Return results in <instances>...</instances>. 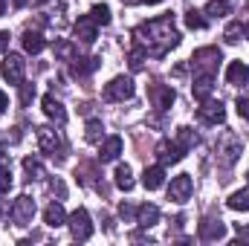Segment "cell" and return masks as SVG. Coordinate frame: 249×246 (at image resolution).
I'll use <instances>...</instances> for the list:
<instances>
[{"label":"cell","mask_w":249,"mask_h":246,"mask_svg":"<svg viewBox=\"0 0 249 246\" xmlns=\"http://www.w3.org/2000/svg\"><path fill=\"white\" fill-rule=\"evenodd\" d=\"M116 185H119L122 191H130V188H133V171H130L127 165H119V168H116Z\"/></svg>","instance_id":"cell-29"},{"label":"cell","mask_w":249,"mask_h":246,"mask_svg":"<svg viewBox=\"0 0 249 246\" xmlns=\"http://www.w3.org/2000/svg\"><path fill=\"white\" fill-rule=\"evenodd\" d=\"M223 38H226V44H238L241 38H247V26H244L241 20H235V23H229V26H226Z\"/></svg>","instance_id":"cell-26"},{"label":"cell","mask_w":249,"mask_h":246,"mask_svg":"<svg viewBox=\"0 0 249 246\" xmlns=\"http://www.w3.org/2000/svg\"><path fill=\"white\" fill-rule=\"evenodd\" d=\"M55 55L64 58V61H72V58H75V47H72L70 41H61V44L55 47Z\"/></svg>","instance_id":"cell-34"},{"label":"cell","mask_w":249,"mask_h":246,"mask_svg":"<svg viewBox=\"0 0 249 246\" xmlns=\"http://www.w3.org/2000/svg\"><path fill=\"white\" fill-rule=\"evenodd\" d=\"M235 244H249V223L247 226L238 223V241H235Z\"/></svg>","instance_id":"cell-37"},{"label":"cell","mask_w":249,"mask_h":246,"mask_svg":"<svg viewBox=\"0 0 249 246\" xmlns=\"http://www.w3.org/2000/svg\"><path fill=\"white\" fill-rule=\"evenodd\" d=\"M229 9H232L229 0H209V3H206V15H209V18H226Z\"/></svg>","instance_id":"cell-25"},{"label":"cell","mask_w":249,"mask_h":246,"mask_svg":"<svg viewBox=\"0 0 249 246\" xmlns=\"http://www.w3.org/2000/svg\"><path fill=\"white\" fill-rule=\"evenodd\" d=\"M9 214H12L15 226H29V223H32V217H35V200H32L29 194L15 197V203H12Z\"/></svg>","instance_id":"cell-5"},{"label":"cell","mask_w":249,"mask_h":246,"mask_svg":"<svg viewBox=\"0 0 249 246\" xmlns=\"http://www.w3.org/2000/svg\"><path fill=\"white\" fill-rule=\"evenodd\" d=\"M23 50L32 53V55H38V53L44 50V38H41L38 32H23Z\"/></svg>","instance_id":"cell-27"},{"label":"cell","mask_w":249,"mask_h":246,"mask_svg":"<svg viewBox=\"0 0 249 246\" xmlns=\"http://www.w3.org/2000/svg\"><path fill=\"white\" fill-rule=\"evenodd\" d=\"M136 223H139L142 229H151V226H157V223H160V209H157L154 203H145V206H139V209H136Z\"/></svg>","instance_id":"cell-16"},{"label":"cell","mask_w":249,"mask_h":246,"mask_svg":"<svg viewBox=\"0 0 249 246\" xmlns=\"http://www.w3.org/2000/svg\"><path fill=\"white\" fill-rule=\"evenodd\" d=\"M191 191H194V183H191V177L188 174H177L171 185H168V200H174V203H186L188 197H191Z\"/></svg>","instance_id":"cell-11"},{"label":"cell","mask_w":249,"mask_h":246,"mask_svg":"<svg viewBox=\"0 0 249 246\" xmlns=\"http://www.w3.org/2000/svg\"><path fill=\"white\" fill-rule=\"evenodd\" d=\"M12 188V168H0V194Z\"/></svg>","instance_id":"cell-35"},{"label":"cell","mask_w":249,"mask_h":246,"mask_svg":"<svg viewBox=\"0 0 249 246\" xmlns=\"http://www.w3.org/2000/svg\"><path fill=\"white\" fill-rule=\"evenodd\" d=\"M133 93H136V87L127 75H116L110 84H105V99L107 102H127V99H133Z\"/></svg>","instance_id":"cell-7"},{"label":"cell","mask_w":249,"mask_h":246,"mask_svg":"<svg viewBox=\"0 0 249 246\" xmlns=\"http://www.w3.org/2000/svg\"><path fill=\"white\" fill-rule=\"evenodd\" d=\"M241 154H244V142L235 133H226L220 139V145H217V162H220V168H232L241 159Z\"/></svg>","instance_id":"cell-4"},{"label":"cell","mask_w":249,"mask_h":246,"mask_svg":"<svg viewBox=\"0 0 249 246\" xmlns=\"http://www.w3.org/2000/svg\"><path fill=\"white\" fill-rule=\"evenodd\" d=\"M139 3H148V6H154V3H162V0H139Z\"/></svg>","instance_id":"cell-44"},{"label":"cell","mask_w":249,"mask_h":246,"mask_svg":"<svg viewBox=\"0 0 249 246\" xmlns=\"http://www.w3.org/2000/svg\"><path fill=\"white\" fill-rule=\"evenodd\" d=\"M20 87H23V96H20V99H23V102H29V99L35 96V84H32V87H29V84H20Z\"/></svg>","instance_id":"cell-38"},{"label":"cell","mask_w":249,"mask_h":246,"mask_svg":"<svg viewBox=\"0 0 249 246\" xmlns=\"http://www.w3.org/2000/svg\"><path fill=\"white\" fill-rule=\"evenodd\" d=\"M119 211H122V217H136V209H130V206H122Z\"/></svg>","instance_id":"cell-41"},{"label":"cell","mask_w":249,"mask_h":246,"mask_svg":"<svg viewBox=\"0 0 249 246\" xmlns=\"http://www.w3.org/2000/svg\"><path fill=\"white\" fill-rule=\"evenodd\" d=\"M133 41H136V47H142L148 55L162 58V55H168V53L180 44V29H177V23H174L171 15H162V18H154V20L136 26Z\"/></svg>","instance_id":"cell-1"},{"label":"cell","mask_w":249,"mask_h":246,"mask_svg":"<svg viewBox=\"0 0 249 246\" xmlns=\"http://www.w3.org/2000/svg\"><path fill=\"white\" fill-rule=\"evenodd\" d=\"M200 241H209V244H214V241H223V235H226V226L220 223V220H214V217H206L203 223H200Z\"/></svg>","instance_id":"cell-14"},{"label":"cell","mask_w":249,"mask_h":246,"mask_svg":"<svg viewBox=\"0 0 249 246\" xmlns=\"http://www.w3.org/2000/svg\"><path fill=\"white\" fill-rule=\"evenodd\" d=\"M23 171H26V180L32 183V180H44V165H41V159H35V157H26L23 159Z\"/></svg>","instance_id":"cell-24"},{"label":"cell","mask_w":249,"mask_h":246,"mask_svg":"<svg viewBox=\"0 0 249 246\" xmlns=\"http://www.w3.org/2000/svg\"><path fill=\"white\" fill-rule=\"evenodd\" d=\"M197 119L206 124H220L226 119V107L220 102H214V99H203V105L197 107Z\"/></svg>","instance_id":"cell-9"},{"label":"cell","mask_w":249,"mask_h":246,"mask_svg":"<svg viewBox=\"0 0 249 246\" xmlns=\"http://www.w3.org/2000/svg\"><path fill=\"white\" fill-rule=\"evenodd\" d=\"M229 209L235 211H249V188H241L229 197Z\"/></svg>","instance_id":"cell-28"},{"label":"cell","mask_w":249,"mask_h":246,"mask_svg":"<svg viewBox=\"0 0 249 246\" xmlns=\"http://www.w3.org/2000/svg\"><path fill=\"white\" fill-rule=\"evenodd\" d=\"M212 87H214V75H203V72H197L194 75V84H191V93H194V99H209L212 96Z\"/></svg>","instance_id":"cell-18"},{"label":"cell","mask_w":249,"mask_h":246,"mask_svg":"<svg viewBox=\"0 0 249 246\" xmlns=\"http://www.w3.org/2000/svg\"><path fill=\"white\" fill-rule=\"evenodd\" d=\"M0 217H3V209H0Z\"/></svg>","instance_id":"cell-47"},{"label":"cell","mask_w":249,"mask_h":246,"mask_svg":"<svg viewBox=\"0 0 249 246\" xmlns=\"http://www.w3.org/2000/svg\"><path fill=\"white\" fill-rule=\"evenodd\" d=\"M0 168H12V157L0 148Z\"/></svg>","instance_id":"cell-39"},{"label":"cell","mask_w":249,"mask_h":246,"mask_svg":"<svg viewBox=\"0 0 249 246\" xmlns=\"http://www.w3.org/2000/svg\"><path fill=\"white\" fill-rule=\"evenodd\" d=\"M90 15H93V20H96V23H102V26H107V23H110V9H107L105 3H96V6L90 9Z\"/></svg>","instance_id":"cell-30"},{"label":"cell","mask_w":249,"mask_h":246,"mask_svg":"<svg viewBox=\"0 0 249 246\" xmlns=\"http://www.w3.org/2000/svg\"><path fill=\"white\" fill-rule=\"evenodd\" d=\"M67 223H70V232H72L75 241H90V238H93V220H90L87 209H75V211L67 217Z\"/></svg>","instance_id":"cell-6"},{"label":"cell","mask_w":249,"mask_h":246,"mask_svg":"<svg viewBox=\"0 0 249 246\" xmlns=\"http://www.w3.org/2000/svg\"><path fill=\"white\" fill-rule=\"evenodd\" d=\"M0 72H3V78H6L9 84H23V72H26V61H23L20 55L9 53V55L3 58V67H0Z\"/></svg>","instance_id":"cell-8"},{"label":"cell","mask_w":249,"mask_h":246,"mask_svg":"<svg viewBox=\"0 0 249 246\" xmlns=\"http://www.w3.org/2000/svg\"><path fill=\"white\" fill-rule=\"evenodd\" d=\"M35 136H38V148H41V154H47L50 159H55V162H61L64 157H67V145H64V136L55 130V127H35Z\"/></svg>","instance_id":"cell-2"},{"label":"cell","mask_w":249,"mask_h":246,"mask_svg":"<svg viewBox=\"0 0 249 246\" xmlns=\"http://www.w3.org/2000/svg\"><path fill=\"white\" fill-rule=\"evenodd\" d=\"M157 157H160V162H162V165H174V162H180V159L186 157V151H183L177 142L162 139V142L157 145Z\"/></svg>","instance_id":"cell-12"},{"label":"cell","mask_w":249,"mask_h":246,"mask_svg":"<svg viewBox=\"0 0 249 246\" xmlns=\"http://www.w3.org/2000/svg\"><path fill=\"white\" fill-rule=\"evenodd\" d=\"M41 105H44V113H47V116H50L55 124L67 122V110H64V105L55 99V96H53V93H47V96L41 99Z\"/></svg>","instance_id":"cell-15"},{"label":"cell","mask_w":249,"mask_h":246,"mask_svg":"<svg viewBox=\"0 0 249 246\" xmlns=\"http://www.w3.org/2000/svg\"><path fill=\"white\" fill-rule=\"evenodd\" d=\"M145 58H148V53H145L142 47H133V50H130V55H127V61H130V70H142Z\"/></svg>","instance_id":"cell-32"},{"label":"cell","mask_w":249,"mask_h":246,"mask_svg":"<svg viewBox=\"0 0 249 246\" xmlns=\"http://www.w3.org/2000/svg\"><path fill=\"white\" fill-rule=\"evenodd\" d=\"M6 107H9V99H6V93L0 90V113H6Z\"/></svg>","instance_id":"cell-42"},{"label":"cell","mask_w":249,"mask_h":246,"mask_svg":"<svg viewBox=\"0 0 249 246\" xmlns=\"http://www.w3.org/2000/svg\"><path fill=\"white\" fill-rule=\"evenodd\" d=\"M235 107H238V116L241 119H249V99H238Z\"/></svg>","instance_id":"cell-36"},{"label":"cell","mask_w":249,"mask_h":246,"mask_svg":"<svg viewBox=\"0 0 249 246\" xmlns=\"http://www.w3.org/2000/svg\"><path fill=\"white\" fill-rule=\"evenodd\" d=\"M72 32H75V38L81 41V44H93L96 41V35H99V23L93 20V15H81L78 20H75V26H72Z\"/></svg>","instance_id":"cell-10"},{"label":"cell","mask_w":249,"mask_h":246,"mask_svg":"<svg viewBox=\"0 0 249 246\" xmlns=\"http://www.w3.org/2000/svg\"><path fill=\"white\" fill-rule=\"evenodd\" d=\"M3 12H6V0H0V15H3Z\"/></svg>","instance_id":"cell-45"},{"label":"cell","mask_w":249,"mask_h":246,"mask_svg":"<svg viewBox=\"0 0 249 246\" xmlns=\"http://www.w3.org/2000/svg\"><path fill=\"white\" fill-rule=\"evenodd\" d=\"M220 61H223V55H220L217 47H200V50H194V55H191L194 75H197V72H203V75H214L217 67H220Z\"/></svg>","instance_id":"cell-3"},{"label":"cell","mask_w":249,"mask_h":246,"mask_svg":"<svg viewBox=\"0 0 249 246\" xmlns=\"http://www.w3.org/2000/svg\"><path fill=\"white\" fill-rule=\"evenodd\" d=\"M165 183V168H162V162L160 165H151V168H145V174H142V185L148 188V191H157V188H162Z\"/></svg>","instance_id":"cell-17"},{"label":"cell","mask_w":249,"mask_h":246,"mask_svg":"<svg viewBox=\"0 0 249 246\" xmlns=\"http://www.w3.org/2000/svg\"><path fill=\"white\" fill-rule=\"evenodd\" d=\"M96 67H99V58H72L70 72H72L75 78H84V75H90Z\"/></svg>","instance_id":"cell-22"},{"label":"cell","mask_w":249,"mask_h":246,"mask_svg":"<svg viewBox=\"0 0 249 246\" xmlns=\"http://www.w3.org/2000/svg\"><path fill=\"white\" fill-rule=\"evenodd\" d=\"M53 191H58V194L64 197V183H58V180H55V183H53Z\"/></svg>","instance_id":"cell-43"},{"label":"cell","mask_w":249,"mask_h":246,"mask_svg":"<svg viewBox=\"0 0 249 246\" xmlns=\"http://www.w3.org/2000/svg\"><path fill=\"white\" fill-rule=\"evenodd\" d=\"M119 154H122V139L119 136H107L105 142H102V162H113V159H119Z\"/></svg>","instance_id":"cell-21"},{"label":"cell","mask_w":249,"mask_h":246,"mask_svg":"<svg viewBox=\"0 0 249 246\" xmlns=\"http://www.w3.org/2000/svg\"><path fill=\"white\" fill-rule=\"evenodd\" d=\"M44 223L53 226V229H58V226L67 223V211H64L61 203H50V206L44 209Z\"/></svg>","instance_id":"cell-20"},{"label":"cell","mask_w":249,"mask_h":246,"mask_svg":"<svg viewBox=\"0 0 249 246\" xmlns=\"http://www.w3.org/2000/svg\"><path fill=\"white\" fill-rule=\"evenodd\" d=\"M174 142H177V145H180L183 151H191V148H194V145L200 142V136H197V133H194L191 127H177V139H174Z\"/></svg>","instance_id":"cell-23"},{"label":"cell","mask_w":249,"mask_h":246,"mask_svg":"<svg viewBox=\"0 0 249 246\" xmlns=\"http://www.w3.org/2000/svg\"><path fill=\"white\" fill-rule=\"evenodd\" d=\"M186 23H188V29H203L206 26V18L197 9H191V12H186Z\"/></svg>","instance_id":"cell-33"},{"label":"cell","mask_w":249,"mask_h":246,"mask_svg":"<svg viewBox=\"0 0 249 246\" xmlns=\"http://www.w3.org/2000/svg\"><path fill=\"white\" fill-rule=\"evenodd\" d=\"M102 130H105V127H102L99 119H90V122H87V133H84V136H87V142H102V136H105Z\"/></svg>","instance_id":"cell-31"},{"label":"cell","mask_w":249,"mask_h":246,"mask_svg":"<svg viewBox=\"0 0 249 246\" xmlns=\"http://www.w3.org/2000/svg\"><path fill=\"white\" fill-rule=\"evenodd\" d=\"M174 99H177V93H174L168 84H154V87H151V102H154L157 110H168V107L174 105Z\"/></svg>","instance_id":"cell-13"},{"label":"cell","mask_w":249,"mask_h":246,"mask_svg":"<svg viewBox=\"0 0 249 246\" xmlns=\"http://www.w3.org/2000/svg\"><path fill=\"white\" fill-rule=\"evenodd\" d=\"M6 47H9V32L0 29V53H6Z\"/></svg>","instance_id":"cell-40"},{"label":"cell","mask_w":249,"mask_h":246,"mask_svg":"<svg viewBox=\"0 0 249 246\" xmlns=\"http://www.w3.org/2000/svg\"><path fill=\"white\" fill-rule=\"evenodd\" d=\"M226 81H229V84H235V87L249 84V67L244 61H232V64H229V70H226Z\"/></svg>","instance_id":"cell-19"},{"label":"cell","mask_w":249,"mask_h":246,"mask_svg":"<svg viewBox=\"0 0 249 246\" xmlns=\"http://www.w3.org/2000/svg\"><path fill=\"white\" fill-rule=\"evenodd\" d=\"M247 38H249V26H247Z\"/></svg>","instance_id":"cell-46"}]
</instances>
